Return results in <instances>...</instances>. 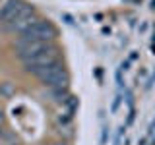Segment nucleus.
Returning <instances> with one entry per match:
<instances>
[{
    "label": "nucleus",
    "instance_id": "5",
    "mask_svg": "<svg viewBox=\"0 0 155 145\" xmlns=\"http://www.w3.org/2000/svg\"><path fill=\"white\" fill-rule=\"evenodd\" d=\"M23 4L25 2H21V0H6V2L0 6V27L8 25V23L19 14V10L23 8Z\"/></svg>",
    "mask_w": 155,
    "mask_h": 145
},
{
    "label": "nucleus",
    "instance_id": "4",
    "mask_svg": "<svg viewBox=\"0 0 155 145\" xmlns=\"http://www.w3.org/2000/svg\"><path fill=\"white\" fill-rule=\"evenodd\" d=\"M54 62H58V50L51 45L48 48H45L43 52H39V54L31 56L29 60H25L23 66H25L27 72H31V74L35 76V72H39L41 68H47V66L54 64Z\"/></svg>",
    "mask_w": 155,
    "mask_h": 145
},
{
    "label": "nucleus",
    "instance_id": "2",
    "mask_svg": "<svg viewBox=\"0 0 155 145\" xmlns=\"http://www.w3.org/2000/svg\"><path fill=\"white\" fill-rule=\"evenodd\" d=\"M35 76L41 79V83H45L47 87H52V89H66L68 85V74L64 66L60 64V60L47 68H41L39 72H35Z\"/></svg>",
    "mask_w": 155,
    "mask_h": 145
},
{
    "label": "nucleus",
    "instance_id": "3",
    "mask_svg": "<svg viewBox=\"0 0 155 145\" xmlns=\"http://www.w3.org/2000/svg\"><path fill=\"white\" fill-rule=\"evenodd\" d=\"M35 21H37L35 10L29 6V4H23V8L19 10V14L8 23V25H4L2 29H4L6 33H19V35H21V33L25 31L27 27H31Z\"/></svg>",
    "mask_w": 155,
    "mask_h": 145
},
{
    "label": "nucleus",
    "instance_id": "6",
    "mask_svg": "<svg viewBox=\"0 0 155 145\" xmlns=\"http://www.w3.org/2000/svg\"><path fill=\"white\" fill-rule=\"evenodd\" d=\"M4 2H6V0H0V6H2V4H4Z\"/></svg>",
    "mask_w": 155,
    "mask_h": 145
},
{
    "label": "nucleus",
    "instance_id": "1",
    "mask_svg": "<svg viewBox=\"0 0 155 145\" xmlns=\"http://www.w3.org/2000/svg\"><path fill=\"white\" fill-rule=\"evenodd\" d=\"M54 37H56L54 25L48 21H43V19H37L31 27H27L21 33V37L16 43H51L54 41Z\"/></svg>",
    "mask_w": 155,
    "mask_h": 145
}]
</instances>
